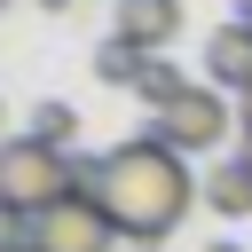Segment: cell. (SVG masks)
I'll return each instance as SVG.
<instances>
[{
	"instance_id": "cell-4",
	"label": "cell",
	"mask_w": 252,
	"mask_h": 252,
	"mask_svg": "<svg viewBox=\"0 0 252 252\" xmlns=\"http://www.w3.org/2000/svg\"><path fill=\"white\" fill-rule=\"evenodd\" d=\"M126 236L110 228V213H102V197H63V205H47V213H32V252H118Z\"/></svg>"
},
{
	"instance_id": "cell-7",
	"label": "cell",
	"mask_w": 252,
	"mask_h": 252,
	"mask_svg": "<svg viewBox=\"0 0 252 252\" xmlns=\"http://www.w3.org/2000/svg\"><path fill=\"white\" fill-rule=\"evenodd\" d=\"M205 205H213L220 220H244V213H252V158L213 165V173H205Z\"/></svg>"
},
{
	"instance_id": "cell-13",
	"label": "cell",
	"mask_w": 252,
	"mask_h": 252,
	"mask_svg": "<svg viewBox=\"0 0 252 252\" xmlns=\"http://www.w3.org/2000/svg\"><path fill=\"white\" fill-rule=\"evenodd\" d=\"M39 8H47V16H71V8H79V0H39Z\"/></svg>"
},
{
	"instance_id": "cell-2",
	"label": "cell",
	"mask_w": 252,
	"mask_h": 252,
	"mask_svg": "<svg viewBox=\"0 0 252 252\" xmlns=\"http://www.w3.org/2000/svg\"><path fill=\"white\" fill-rule=\"evenodd\" d=\"M79 158V150H71ZM71 158L63 150H47V142H32V134H8L0 142V205L8 213H47V205H63L71 197Z\"/></svg>"
},
{
	"instance_id": "cell-1",
	"label": "cell",
	"mask_w": 252,
	"mask_h": 252,
	"mask_svg": "<svg viewBox=\"0 0 252 252\" xmlns=\"http://www.w3.org/2000/svg\"><path fill=\"white\" fill-rule=\"evenodd\" d=\"M94 197H102V213L126 244H165L189 220V205L205 197V181H189L181 150H165L158 134H134L118 150H102V189Z\"/></svg>"
},
{
	"instance_id": "cell-9",
	"label": "cell",
	"mask_w": 252,
	"mask_h": 252,
	"mask_svg": "<svg viewBox=\"0 0 252 252\" xmlns=\"http://www.w3.org/2000/svg\"><path fill=\"white\" fill-rule=\"evenodd\" d=\"M142 63H150V55H142V47H126V39H102V47H94V79H102V87H126V94H134Z\"/></svg>"
},
{
	"instance_id": "cell-15",
	"label": "cell",
	"mask_w": 252,
	"mask_h": 252,
	"mask_svg": "<svg viewBox=\"0 0 252 252\" xmlns=\"http://www.w3.org/2000/svg\"><path fill=\"white\" fill-rule=\"evenodd\" d=\"M236 16H252V0H244V8H236Z\"/></svg>"
},
{
	"instance_id": "cell-6",
	"label": "cell",
	"mask_w": 252,
	"mask_h": 252,
	"mask_svg": "<svg viewBox=\"0 0 252 252\" xmlns=\"http://www.w3.org/2000/svg\"><path fill=\"white\" fill-rule=\"evenodd\" d=\"M205 87H220V94H244L252 87V16H228L205 39Z\"/></svg>"
},
{
	"instance_id": "cell-14",
	"label": "cell",
	"mask_w": 252,
	"mask_h": 252,
	"mask_svg": "<svg viewBox=\"0 0 252 252\" xmlns=\"http://www.w3.org/2000/svg\"><path fill=\"white\" fill-rule=\"evenodd\" d=\"M205 252H244V244H205Z\"/></svg>"
},
{
	"instance_id": "cell-10",
	"label": "cell",
	"mask_w": 252,
	"mask_h": 252,
	"mask_svg": "<svg viewBox=\"0 0 252 252\" xmlns=\"http://www.w3.org/2000/svg\"><path fill=\"white\" fill-rule=\"evenodd\" d=\"M24 134H32V142H47V150H63V158H71V142H79V110H71V102H39V110H32V126H24Z\"/></svg>"
},
{
	"instance_id": "cell-3",
	"label": "cell",
	"mask_w": 252,
	"mask_h": 252,
	"mask_svg": "<svg viewBox=\"0 0 252 252\" xmlns=\"http://www.w3.org/2000/svg\"><path fill=\"white\" fill-rule=\"evenodd\" d=\"M150 134H158L165 150H181V158H205V150H220V142L236 134V102H228L220 87H205V79H197L173 110H158V118H150Z\"/></svg>"
},
{
	"instance_id": "cell-11",
	"label": "cell",
	"mask_w": 252,
	"mask_h": 252,
	"mask_svg": "<svg viewBox=\"0 0 252 252\" xmlns=\"http://www.w3.org/2000/svg\"><path fill=\"white\" fill-rule=\"evenodd\" d=\"M0 252H32V220L0 205Z\"/></svg>"
},
{
	"instance_id": "cell-5",
	"label": "cell",
	"mask_w": 252,
	"mask_h": 252,
	"mask_svg": "<svg viewBox=\"0 0 252 252\" xmlns=\"http://www.w3.org/2000/svg\"><path fill=\"white\" fill-rule=\"evenodd\" d=\"M173 32H181V0H118V16H110V39H126L142 55H165Z\"/></svg>"
},
{
	"instance_id": "cell-17",
	"label": "cell",
	"mask_w": 252,
	"mask_h": 252,
	"mask_svg": "<svg viewBox=\"0 0 252 252\" xmlns=\"http://www.w3.org/2000/svg\"><path fill=\"white\" fill-rule=\"evenodd\" d=\"M0 8H8V0H0Z\"/></svg>"
},
{
	"instance_id": "cell-16",
	"label": "cell",
	"mask_w": 252,
	"mask_h": 252,
	"mask_svg": "<svg viewBox=\"0 0 252 252\" xmlns=\"http://www.w3.org/2000/svg\"><path fill=\"white\" fill-rule=\"evenodd\" d=\"M244 158H252V150H244Z\"/></svg>"
},
{
	"instance_id": "cell-8",
	"label": "cell",
	"mask_w": 252,
	"mask_h": 252,
	"mask_svg": "<svg viewBox=\"0 0 252 252\" xmlns=\"http://www.w3.org/2000/svg\"><path fill=\"white\" fill-rule=\"evenodd\" d=\"M134 94H142V102H150V118H158V110H173V102L189 94V71H181V63H165V55H150V63H142V79H134Z\"/></svg>"
},
{
	"instance_id": "cell-12",
	"label": "cell",
	"mask_w": 252,
	"mask_h": 252,
	"mask_svg": "<svg viewBox=\"0 0 252 252\" xmlns=\"http://www.w3.org/2000/svg\"><path fill=\"white\" fill-rule=\"evenodd\" d=\"M236 134H244V150H252V87L236 94Z\"/></svg>"
}]
</instances>
